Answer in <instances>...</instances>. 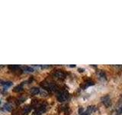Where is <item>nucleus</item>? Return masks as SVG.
<instances>
[{
    "instance_id": "obj_1",
    "label": "nucleus",
    "mask_w": 122,
    "mask_h": 115,
    "mask_svg": "<svg viewBox=\"0 0 122 115\" xmlns=\"http://www.w3.org/2000/svg\"><path fill=\"white\" fill-rule=\"evenodd\" d=\"M41 86L49 91H56L58 89V87L51 82H42Z\"/></svg>"
},
{
    "instance_id": "obj_2",
    "label": "nucleus",
    "mask_w": 122,
    "mask_h": 115,
    "mask_svg": "<svg viewBox=\"0 0 122 115\" xmlns=\"http://www.w3.org/2000/svg\"><path fill=\"white\" fill-rule=\"evenodd\" d=\"M68 97H69L68 92L65 91H60L59 93L57 94V100H58L60 102H63L64 101H66L68 98Z\"/></svg>"
},
{
    "instance_id": "obj_3",
    "label": "nucleus",
    "mask_w": 122,
    "mask_h": 115,
    "mask_svg": "<svg viewBox=\"0 0 122 115\" xmlns=\"http://www.w3.org/2000/svg\"><path fill=\"white\" fill-rule=\"evenodd\" d=\"M102 103L104 104L105 107H109L111 105H112V101H111V99L108 96H105V97L102 98Z\"/></svg>"
},
{
    "instance_id": "obj_4",
    "label": "nucleus",
    "mask_w": 122,
    "mask_h": 115,
    "mask_svg": "<svg viewBox=\"0 0 122 115\" xmlns=\"http://www.w3.org/2000/svg\"><path fill=\"white\" fill-rule=\"evenodd\" d=\"M54 76H56L58 78H66V75L65 73L61 71H57L54 73Z\"/></svg>"
},
{
    "instance_id": "obj_5",
    "label": "nucleus",
    "mask_w": 122,
    "mask_h": 115,
    "mask_svg": "<svg viewBox=\"0 0 122 115\" xmlns=\"http://www.w3.org/2000/svg\"><path fill=\"white\" fill-rule=\"evenodd\" d=\"M30 93L32 95H37L40 93V89L38 87H32L30 90Z\"/></svg>"
},
{
    "instance_id": "obj_6",
    "label": "nucleus",
    "mask_w": 122,
    "mask_h": 115,
    "mask_svg": "<svg viewBox=\"0 0 122 115\" xmlns=\"http://www.w3.org/2000/svg\"><path fill=\"white\" fill-rule=\"evenodd\" d=\"M1 84L2 86H4V89H7L9 87H11L12 85V82L11 81H2Z\"/></svg>"
},
{
    "instance_id": "obj_7",
    "label": "nucleus",
    "mask_w": 122,
    "mask_h": 115,
    "mask_svg": "<svg viewBox=\"0 0 122 115\" xmlns=\"http://www.w3.org/2000/svg\"><path fill=\"white\" fill-rule=\"evenodd\" d=\"M3 109L6 110V111H11V107L9 104H5V105L3 106Z\"/></svg>"
},
{
    "instance_id": "obj_8",
    "label": "nucleus",
    "mask_w": 122,
    "mask_h": 115,
    "mask_svg": "<svg viewBox=\"0 0 122 115\" xmlns=\"http://www.w3.org/2000/svg\"><path fill=\"white\" fill-rule=\"evenodd\" d=\"M14 91L15 92H20L23 91V86L22 85H18L14 88Z\"/></svg>"
},
{
    "instance_id": "obj_9",
    "label": "nucleus",
    "mask_w": 122,
    "mask_h": 115,
    "mask_svg": "<svg viewBox=\"0 0 122 115\" xmlns=\"http://www.w3.org/2000/svg\"><path fill=\"white\" fill-rule=\"evenodd\" d=\"M9 68L11 69V70H12V71H16L17 69L19 68V66L18 65H9Z\"/></svg>"
},
{
    "instance_id": "obj_10",
    "label": "nucleus",
    "mask_w": 122,
    "mask_h": 115,
    "mask_svg": "<svg viewBox=\"0 0 122 115\" xmlns=\"http://www.w3.org/2000/svg\"><path fill=\"white\" fill-rule=\"evenodd\" d=\"M30 110V107H25L24 110H23V114H27Z\"/></svg>"
},
{
    "instance_id": "obj_11",
    "label": "nucleus",
    "mask_w": 122,
    "mask_h": 115,
    "mask_svg": "<svg viewBox=\"0 0 122 115\" xmlns=\"http://www.w3.org/2000/svg\"><path fill=\"white\" fill-rule=\"evenodd\" d=\"M25 71H28V72H32V71H34V69L30 67H25Z\"/></svg>"
},
{
    "instance_id": "obj_12",
    "label": "nucleus",
    "mask_w": 122,
    "mask_h": 115,
    "mask_svg": "<svg viewBox=\"0 0 122 115\" xmlns=\"http://www.w3.org/2000/svg\"><path fill=\"white\" fill-rule=\"evenodd\" d=\"M42 114H43V113H42L41 112V111H40L39 110H35V111H34V112L33 113V115H41Z\"/></svg>"
},
{
    "instance_id": "obj_13",
    "label": "nucleus",
    "mask_w": 122,
    "mask_h": 115,
    "mask_svg": "<svg viewBox=\"0 0 122 115\" xmlns=\"http://www.w3.org/2000/svg\"><path fill=\"white\" fill-rule=\"evenodd\" d=\"M99 76H100V78H106V77H105V74L103 71H100L99 72Z\"/></svg>"
},
{
    "instance_id": "obj_14",
    "label": "nucleus",
    "mask_w": 122,
    "mask_h": 115,
    "mask_svg": "<svg viewBox=\"0 0 122 115\" xmlns=\"http://www.w3.org/2000/svg\"><path fill=\"white\" fill-rule=\"evenodd\" d=\"M80 115H90V112H89V111L86 110V112H83L82 114H81Z\"/></svg>"
},
{
    "instance_id": "obj_15",
    "label": "nucleus",
    "mask_w": 122,
    "mask_h": 115,
    "mask_svg": "<svg viewBox=\"0 0 122 115\" xmlns=\"http://www.w3.org/2000/svg\"><path fill=\"white\" fill-rule=\"evenodd\" d=\"M82 111H83V108L81 107V108L79 110V114H82Z\"/></svg>"
},
{
    "instance_id": "obj_16",
    "label": "nucleus",
    "mask_w": 122,
    "mask_h": 115,
    "mask_svg": "<svg viewBox=\"0 0 122 115\" xmlns=\"http://www.w3.org/2000/svg\"><path fill=\"white\" fill-rule=\"evenodd\" d=\"M84 71L83 69H81V68L79 69V71H80V72H82V71Z\"/></svg>"
}]
</instances>
